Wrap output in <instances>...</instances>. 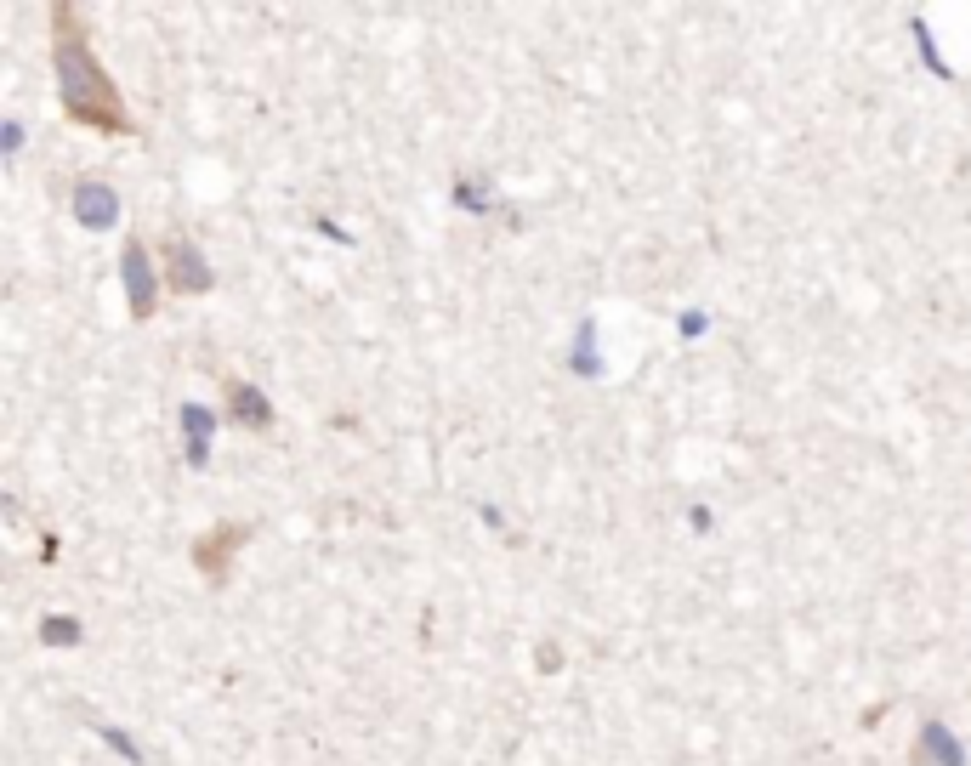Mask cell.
Here are the masks:
<instances>
[{"mask_svg":"<svg viewBox=\"0 0 971 766\" xmlns=\"http://www.w3.org/2000/svg\"><path fill=\"white\" fill-rule=\"evenodd\" d=\"M52 23H57V80H63V103L80 125L91 131H108L120 137L125 131V108H120V91L108 86L103 63L80 46L74 35V6H52Z\"/></svg>","mask_w":971,"mask_h":766,"instance_id":"obj_1","label":"cell"},{"mask_svg":"<svg viewBox=\"0 0 971 766\" xmlns=\"http://www.w3.org/2000/svg\"><path fill=\"white\" fill-rule=\"evenodd\" d=\"M125 296H131V313H137V318L154 313V279H148V256H142V244L125 250Z\"/></svg>","mask_w":971,"mask_h":766,"instance_id":"obj_2","label":"cell"},{"mask_svg":"<svg viewBox=\"0 0 971 766\" xmlns=\"http://www.w3.org/2000/svg\"><path fill=\"white\" fill-rule=\"evenodd\" d=\"M171 279L188 284V290H205V284H211V273H199L194 244H177V239H171Z\"/></svg>","mask_w":971,"mask_h":766,"instance_id":"obj_3","label":"cell"}]
</instances>
